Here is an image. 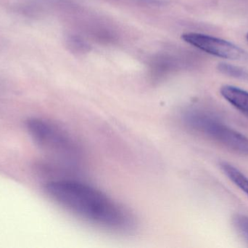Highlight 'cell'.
<instances>
[{
	"label": "cell",
	"instance_id": "cell-2",
	"mask_svg": "<svg viewBox=\"0 0 248 248\" xmlns=\"http://www.w3.org/2000/svg\"><path fill=\"white\" fill-rule=\"evenodd\" d=\"M184 122L189 128L205 134L227 148L248 156V138L202 112L189 110L182 115Z\"/></svg>",
	"mask_w": 248,
	"mask_h": 248
},
{
	"label": "cell",
	"instance_id": "cell-4",
	"mask_svg": "<svg viewBox=\"0 0 248 248\" xmlns=\"http://www.w3.org/2000/svg\"><path fill=\"white\" fill-rule=\"evenodd\" d=\"M182 39L186 43L214 56L248 62V51L225 39L196 32L183 33Z\"/></svg>",
	"mask_w": 248,
	"mask_h": 248
},
{
	"label": "cell",
	"instance_id": "cell-9",
	"mask_svg": "<svg viewBox=\"0 0 248 248\" xmlns=\"http://www.w3.org/2000/svg\"><path fill=\"white\" fill-rule=\"evenodd\" d=\"M246 38H247L248 41V33H247V35H246Z\"/></svg>",
	"mask_w": 248,
	"mask_h": 248
},
{
	"label": "cell",
	"instance_id": "cell-5",
	"mask_svg": "<svg viewBox=\"0 0 248 248\" xmlns=\"http://www.w3.org/2000/svg\"><path fill=\"white\" fill-rule=\"evenodd\" d=\"M220 93L236 109L248 115V92L232 85H224Z\"/></svg>",
	"mask_w": 248,
	"mask_h": 248
},
{
	"label": "cell",
	"instance_id": "cell-6",
	"mask_svg": "<svg viewBox=\"0 0 248 248\" xmlns=\"http://www.w3.org/2000/svg\"><path fill=\"white\" fill-rule=\"evenodd\" d=\"M221 168L224 174L248 196V178L229 163H221Z\"/></svg>",
	"mask_w": 248,
	"mask_h": 248
},
{
	"label": "cell",
	"instance_id": "cell-3",
	"mask_svg": "<svg viewBox=\"0 0 248 248\" xmlns=\"http://www.w3.org/2000/svg\"><path fill=\"white\" fill-rule=\"evenodd\" d=\"M28 128L33 138L45 147L76 161L81 155V149L77 139L62 128L36 119L29 121Z\"/></svg>",
	"mask_w": 248,
	"mask_h": 248
},
{
	"label": "cell",
	"instance_id": "cell-8",
	"mask_svg": "<svg viewBox=\"0 0 248 248\" xmlns=\"http://www.w3.org/2000/svg\"><path fill=\"white\" fill-rule=\"evenodd\" d=\"M234 224L240 234L248 240V217L237 215L234 218Z\"/></svg>",
	"mask_w": 248,
	"mask_h": 248
},
{
	"label": "cell",
	"instance_id": "cell-7",
	"mask_svg": "<svg viewBox=\"0 0 248 248\" xmlns=\"http://www.w3.org/2000/svg\"><path fill=\"white\" fill-rule=\"evenodd\" d=\"M217 69L221 74L237 80L248 82V69L245 67L239 66L228 63H219Z\"/></svg>",
	"mask_w": 248,
	"mask_h": 248
},
{
	"label": "cell",
	"instance_id": "cell-1",
	"mask_svg": "<svg viewBox=\"0 0 248 248\" xmlns=\"http://www.w3.org/2000/svg\"><path fill=\"white\" fill-rule=\"evenodd\" d=\"M46 192L60 206L90 224L122 234L137 230V220L126 208L85 182L74 179L52 181L46 185Z\"/></svg>",
	"mask_w": 248,
	"mask_h": 248
}]
</instances>
